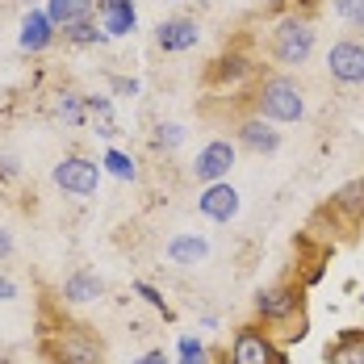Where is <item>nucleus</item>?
<instances>
[{
	"mask_svg": "<svg viewBox=\"0 0 364 364\" xmlns=\"http://www.w3.org/2000/svg\"><path fill=\"white\" fill-rule=\"evenodd\" d=\"M134 289L143 293L146 301H151V306H155V310H164V314H168V306H164V297H159V289H151V285H146V281H139V285H134Z\"/></svg>",
	"mask_w": 364,
	"mask_h": 364,
	"instance_id": "a878e982",
	"label": "nucleus"
},
{
	"mask_svg": "<svg viewBox=\"0 0 364 364\" xmlns=\"http://www.w3.org/2000/svg\"><path fill=\"white\" fill-rule=\"evenodd\" d=\"M101 293H105V285H101V277H97V272H72V277L63 281V301H72V306L97 301Z\"/></svg>",
	"mask_w": 364,
	"mask_h": 364,
	"instance_id": "4468645a",
	"label": "nucleus"
},
{
	"mask_svg": "<svg viewBox=\"0 0 364 364\" xmlns=\"http://www.w3.org/2000/svg\"><path fill=\"white\" fill-rule=\"evenodd\" d=\"M181 364H210V352H205L193 335H184L181 339Z\"/></svg>",
	"mask_w": 364,
	"mask_h": 364,
	"instance_id": "b1692460",
	"label": "nucleus"
},
{
	"mask_svg": "<svg viewBox=\"0 0 364 364\" xmlns=\"http://www.w3.org/2000/svg\"><path fill=\"white\" fill-rule=\"evenodd\" d=\"M205 255H210V243H205V239H197V235H176V239L168 243V259H172V264H181V268L201 264Z\"/></svg>",
	"mask_w": 364,
	"mask_h": 364,
	"instance_id": "f3484780",
	"label": "nucleus"
},
{
	"mask_svg": "<svg viewBox=\"0 0 364 364\" xmlns=\"http://www.w3.org/2000/svg\"><path fill=\"white\" fill-rule=\"evenodd\" d=\"M92 0H46V17L55 30H72L75 21H88Z\"/></svg>",
	"mask_w": 364,
	"mask_h": 364,
	"instance_id": "ddd939ff",
	"label": "nucleus"
},
{
	"mask_svg": "<svg viewBox=\"0 0 364 364\" xmlns=\"http://www.w3.org/2000/svg\"><path fill=\"white\" fill-rule=\"evenodd\" d=\"M306 113V97H301V84L293 75H268L259 80L255 88V117L264 122H301Z\"/></svg>",
	"mask_w": 364,
	"mask_h": 364,
	"instance_id": "f257e3e1",
	"label": "nucleus"
},
{
	"mask_svg": "<svg viewBox=\"0 0 364 364\" xmlns=\"http://www.w3.org/2000/svg\"><path fill=\"white\" fill-rule=\"evenodd\" d=\"M105 168H109L117 181H134V176H139L134 159H130V155H122V151H109V155H105Z\"/></svg>",
	"mask_w": 364,
	"mask_h": 364,
	"instance_id": "4be33fe9",
	"label": "nucleus"
},
{
	"mask_svg": "<svg viewBox=\"0 0 364 364\" xmlns=\"http://www.w3.org/2000/svg\"><path fill=\"white\" fill-rule=\"evenodd\" d=\"M264 4H285V0H264Z\"/></svg>",
	"mask_w": 364,
	"mask_h": 364,
	"instance_id": "c756f323",
	"label": "nucleus"
},
{
	"mask_svg": "<svg viewBox=\"0 0 364 364\" xmlns=\"http://www.w3.org/2000/svg\"><path fill=\"white\" fill-rule=\"evenodd\" d=\"M230 168H235V143L230 139H214V143H205L197 151V159H193V181L201 184H218L230 176Z\"/></svg>",
	"mask_w": 364,
	"mask_h": 364,
	"instance_id": "7ed1b4c3",
	"label": "nucleus"
},
{
	"mask_svg": "<svg viewBox=\"0 0 364 364\" xmlns=\"http://www.w3.org/2000/svg\"><path fill=\"white\" fill-rule=\"evenodd\" d=\"M97 13H101V30L109 38H122V34H134V4L130 0H92Z\"/></svg>",
	"mask_w": 364,
	"mask_h": 364,
	"instance_id": "f8f14e48",
	"label": "nucleus"
},
{
	"mask_svg": "<svg viewBox=\"0 0 364 364\" xmlns=\"http://www.w3.org/2000/svg\"><path fill=\"white\" fill-rule=\"evenodd\" d=\"M13 297H17V285H13V281L0 272V301H13Z\"/></svg>",
	"mask_w": 364,
	"mask_h": 364,
	"instance_id": "bb28decb",
	"label": "nucleus"
},
{
	"mask_svg": "<svg viewBox=\"0 0 364 364\" xmlns=\"http://www.w3.org/2000/svg\"><path fill=\"white\" fill-rule=\"evenodd\" d=\"M155 42H159V50H168V55L193 50V46L201 42V26H197L193 17H168V21L155 30Z\"/></svg>",
	"mask_w": 364,
	"mask_h": 364,
	"instance_id": "6e6552de",
	"label": "nucleus"
},
{
	"mask_svg": "<svg viewBox=\"0 0 364 364\" xmlns=\"http://www.w3.org/2000/svg\"><path fill=\"white\" fill-rule=\"evenodd\" d=\"M297 310H301V293L293 285H272V289H259V297H255V314L264 323H272V327L289 323Z\"/></svg>",
	"mask_w": 364,
	"mask_h": 364,
	"instance_id": "0eeeda50",
	"label": "nucleus"
},
{
	"mask_svg": "<svg viewBox=\"0 0 364 364\" xmlns=\"http://www.w3.org/2000/svg\"><path fill=\"white\" fill-rule=\"evenodd\" d=\"M63 34L72 38L75 46H97V42H105V30H97V26H92V21H75L72 30H63Z\"/></svg>",
	"mask_w": 364,
	"mask_h": 364,
	"instance_id": "412c9836",
	"label": "nucleus"
},
{
	"mask_svg": "<svg viewBox=\"0 0 364 364\" xmlns=\"http://www.w3.org/2000/svg\"><path fill=\"white\" fill-rule=\"evenodd\" d=\"M9 255H13V235L0 226V259H9Z\"/></svg>",
	"mask_w": 364,
	"mask_h": 364,
	"instance_id": "cd10ccee",
	"label": "nucleus"
},
{
	"mask_svg": "<svg viewBox=\"0 0 364 364\" xmlns=\"http://www.w3.org/2000/svg\"><path fill=\"white\" fill-rule=\"evenodd\" d=\"M181 143H184V130L176 122H168V126L155 130V146H181Z\"/></svg>",
	"mask_w": 364,
	"mask_h": 364,
	"instance_id": "393cba45",
	"label": "nucleus"
},
{
	"mask_svg": "<svg viewBox=\"0 0 364 364\" xmlns=\"http://www.w3.org/2000/svg\"><path fill=\"white\" fill-rule=\"evenodd\" d=\"M197 210H201L210 222H230L235 214H239V193H235L226 181L205 184V193L197 197Z\"/></svg>",
	"mask_w": 364,
	"mask_h": 364,
	"instance_id": "9d476101",
	"label": "nucleus"
},
{
	"mask_svg": "<svg viewBox=\"0 0 364 364\" xmlns=\"http://www.w3.org/2000/svg\"><path fill=\"white\" fill-rule=\"evenodd\" d=\"M50 352L59 356V364H101V348L80 331H63V339Z\"/></svg>",
	"mask_w": 364,
	"mask_h": 364,
	"instance_id": "9b49d317",
	"label": "nucleus"
},
{
	"mask_svg": "<svg viewBox=\"0 0 364 364\" xmlns=\"http://www.w3.org/2000/svg\"><path fill=\"white\" fill-rule=\"evenodd\" d=\"M331 205H335V210H339V214H343L348 222H360V218H364V176L348 181L343 188H335Z\"/></svg>",
	"mask_w": 364,
	"mask_h": 364,
	"instance_id": "dca6fc26",
	"label": "nucleus"
},
{
	"mask_svg": "<svg viewBox=\"0 0 364 364\" xmlns=\"http://www.w3.org/2000/svg\"><path fill=\"white\" fill-rule=\"evenodd\" d=\"M235 143L255 151V155H272L277 146H281V130H272V122H264V117H243L239 126H235Z\"/></svg>",
	"mask_w": 364,
	"mask_h": 364,
	"instance_id": "1a4fd4ad",
	"label": "nucleus"
},
{
	"mask_svg": "<svg viewBox=\"0 0 364 364\" xmlns=\"http://www.w3.org/2000/svg\"><path fill=\"white\" fill-rule=\"evenodd\" d=\"M55 113H59L68 126H80V122H84V113H88V105H84V97L63 92V97H59V105H55Z\"/></svg>",
	"mask_w": 364,
	"mask_h": 364,
	"instance_id": "aec40b11",
	"label": "nucleus"
},
{
	"mask_svg": "<svg viewBox=\"0 0 364 364\" xmlns=\"http://www.w3.org/2000/svg\"><path fill=\"white\" fill-rule=\"evenodd\" d=\"M327 364H364V335L348 331L335 348H327Z\"/></svg>",
	"mask_w": 364,
	"mask_h": 364,
	"instance_id": "a211bd4d",
	"label": "nucleus"
},
{
	"mask_svg": "<svg viewBox=\"0 0 364 364\" xmlns=\"http://www.w3.org/2000/svg\"><path fill=\"white\" fill-rule=\"evenodd\" d=\"M230 364H285V356L272 348V339L259 327H239L230 343Z\"/></svg>",
	"mask_w": 364,
	"mask_h": 364,
	"instance_id": "39448f33",
	"label": "nucleus"
},
{
	"mask_svg": "<svg viewBox=\"0 0 364 364\" xmlns=\"http://www.w3.org/2000/svg\"><path fill=\"white\" fill-rule=\"evenodd\" d=\"M314 42H318V34H314V26H310L306 17H281L277 30H272L268 50H272L277 63L297 68V63H306V59L314 55Z\"/></svg>",
	"mask_w": 364,
	"mask_h": 364,
	"instance_id": "f03ea898",
	"label": "nucleus"
},
{
	"mask_svg": "<svg viewBox=\"0 0 364 364\" xmlns=\"http://www.w3.org/2000/svg\"><path fill=\"white\" fill-rule=\"evenodd\" d=\"M84 105H88L92 122H97V134L113 139V134H117V126H113V109H109V101H105V97H84Z\"/></svg>",
	"mask_w": 364,
	"mask_h": 364,
	"instance_id": "6ab92c4d",
	"label": "nucleus"
},
{
	"mask_svg": "<svg viewBox=\"0 0 364 364\" xmlns=\"http://www.w3.org/2000/svg\"><path fill=\"white\" fill-rule=\"evenodd\" d=\"M50 38H55V26H50L46 9H42V13H30V17L21 21V50H46Z\"/></svg>",
	"mask_w": 364,
	"mask_h": 364,
	"instance_id": "2eb2a0df",
	"label": "nucleus"
},
{
	"mask_svg": "<svg viewBox=\"0 0 364 364\" xmlns=\"http://www.w3.org/2000/svg\"><path fill=\"white\" fill-rule=\"evenodd\" d=\"M335 13H339L348 26L364 30V0H335Z\"/></svg>",
	"mask_w": 364,
	"mask_h": 364,
	"instance_id": "5701e85b",
	"label": "nucleus"
},
{
	"mask_svg": "<svg viewBox=\"0 0 364 364\" xmlns=\"http://www.w3.org/2000/svg\"><path fill=\"white\" fill-rule=\"evenodd\" d=\"M134 364H172V360H168L164 352H143V356H139Z\"/></svg>",
	"mask_w": 364,
	"mask_h": 364,
	"instance_id": "c85d7f7f",
	"label": "nucleus"
},
{
	"mask_svg": "<svg viewBox=\"0 0 364 364\" xmlns=\"http://www.w3.org/2000/svg\"><path fill=\"white\" fill-rule=\"evenodd\" d=\"M327 72L339 84H360L364 80V42H356V38L335 42L327 50Z\"/></svg>",
	"mask_w": 364,
	"mask_h": 364,
	"instance_id": "423d86ee",
	"label": "nucleus"
},
{
	"mask_svg": "<svg viewBox=\"0 0 364 364\" xmlns=\"http://www.w3.org/2000/svg\"><path fill=\"white\" fill-rule=\"evenodd\" d=\"M101 181V168L84 155H68L63 164H55V184L68 193V197H92Z\"/></svg>",
	"mask_w": 364,
	"mask_h": 364,
	"instance_id": "20e7f679",
	"label": "nucleus"
}]
</instances>
